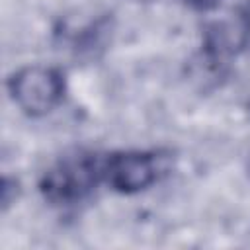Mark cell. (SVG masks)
<instances>
[{"label":"cell","mask_w":250,"mask_h":250,"mask_svg":"<svg viewBox=\"0 0 250 250\" xmlns=\"http://www.w3.org/2000/svg\"><path fill=\"white\" fill-rule=\"evenodd\" d=\"M100 182H104L102 158L94 152L76 150L47 168L39 182V191L51 205L68 207L84 201Z\"/></svg>","instance_id":"6da1fadb"},{"label":"cell","mask_w":250,"mask_h":250,"mask_svg":"<svg viewBox=\"0 0 250 250\" xmlns=\"http://www.w3.org/2000/svg\"><path fill=\"white\" fill-rule=\"evenodd\" d=\"M160 174V156L152 150H115L102 158L104 182L117 193H139Z\"/></svg>","instance_id":"3957f363"},{"label":"cell","mask_w":250,"mask_h":250,"mask_svg":"<svg viewBox=\"0 0 250 250\" xmlns=\"http://www.w3.org/2000/svg\"><path fill=\"white\" fill-rule=\"evenodd\" d=\"M64 76L51 66H23L8 78V92L16 105L31 115L41 117L53 111L64 96Z\"/></svg>","instance_id":"7a4b0ae2"},{"label":"cell","mask_w":250,"mask_h":250,"mask_svg":"<svg viewBox=\"0 0 250 250\" xmlns=\"http://www.w3.org/2000/svg\"><path fill=\"white\" fill-rule=\"evenodd\" d=\"M189 2H193V4H197V6H201V8H207V6L217 4L219 0H189Z\"/></svg>","instance_id":"277c9868"}]
</instances>
